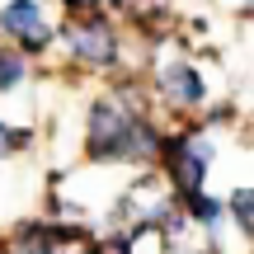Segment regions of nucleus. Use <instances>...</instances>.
I'll list each match as a JSON object with an SVG mask.
<instances>
[{
	"mask_svg": "<svg viewBox=\"0 0 254 254\" xmlns=\"http://www.w3.org/2000/svg\"><path fill=\"white\" fill-rule=\"evenodd\" d=\"M184 198H189V207L198 212L202 221H221V202H212V198H202L198 189H193V193H184Z\"/></svg>",
	"mask_w": 254,
	"mask_h": 254,
	"instance_id": "6",
	"label": "nucleus"
},
{
	"mask_svg": "<svg viewBox=\"0 0 254 254\" xmlns=\"http://www.w3.org/2000/svg\"><path fill=\"white\" fill-rule=\"evenodd\" d=\"M236 226L250 231V193H236Z\"/></svg>",
	"mask_w": 254,
	"mask_h": 254,
	"instance_id": "8",
	"label": "nucleus"
},
{
	"mask_svg": "<svg viewBox=\"0 0 254 254\" xmlns=\"http://www.w3.org/2000/svg\"><path fill=\"white\" fill-rule=\"evenodd\" d=\"M66 47H71V57H80V62H90V66H109L113 57H118L113 28L104 24L99 14H90V19H80V24L66 28Z\"/></svg>",
	"mask_w": 254,
	"mask_h": 254,
	"instance_id": "2",
	"label": "nucleus"
},
{
	"mask_svg": "<svg viewBox=\"0 0 254 254\" xmlns=\"http://www.w3.org/2000/svg\"><path fill=\"white\" fill-rule=\"evenodd\" d=\"M14 80H24V62H19V57H5V52H0V90H9Z\"/></svg>",
	"mask_w": 254,
	"mask_h": 254,
	"instance_id": "7",
	"label": "nucleus"
},
{
	"mask_svg": "<svg viewBox=\"0 0 254 254\" xmlns=\"http://www.w3.org/2000/svg\"><path fill=\"white\" fill-rule=\"evenodd\" d=\"M0 24H5L24 47H43L47 43V24H43V14H38L33 0H9V5L0 9Z\"/></svg>",
	"mask_w": 254,
	"mask_h": 254,
	"instance_id": "3",
	"label": "nucleus"
},
{
	"mask_svg": "<svg viewBox=\"0 0 254 254\" xmlns=\"http://www.w3.org/2000/svg\"><path fill=\"white\" fill-rule=\"evenodd\" d=\"M165 94H170L174 104H198L202 85H198V75H193L189 66H170V71H165Z\"/></svg>",
	"mask_w": 254,
	"mask_h": 254,
	"instance_id": "5",
	"label": "nucleus"
},
{
	"mask_svg": "<svg viewBox=\"0 0 254 254\" xmlns=\"http://www.w3.org/2000/svg\"><path fill=\"white\" fill-rule=\"evenodd\" d=\"M14 141H24V136H19V132H9V127H0V151H5V146H14Z\"/></svg>",
	"mask_w": 254,
	"mask_h": 254,
	"instance_id": "9",
	"label": "nucleus"
},
{
	"mask_svg": "<svg viewBox=\"0 0 254 254\" xmlns=\"http://www.w3.org/2000/svg\"><path fill=\"white\" fill-rule=\"evenodd\" d=\"M127 141H132V118L113 104H99L90 113V151L99 160H127Z\"/></svg>",
	"mask_w": 254,
	"mask_h": 254,
	"instance_id": "1",
	"label": "nucleus"
},
{
	"mask_svg": "<svg viewBox=\"0 0 254 254\" xmlns=\"http://www.w3.org/2000/svg\"><path fill=\"white\" fill-rule=\"evenodd\" d=\"M202 170H207V146L202 141H174L170 146V174H174V184H179V193L198 189Z\"/></svg>",
	"mask_w": 254,
	"mask_h": 254,
	"instance_id": "4",
	"label": "nucleus"
}]
</instances>
